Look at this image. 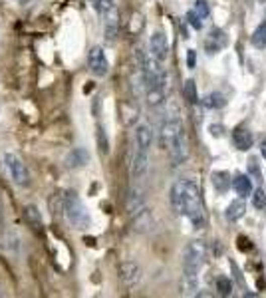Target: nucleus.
I'll return each instance as SVG.
<instances>
[{
  "instance_id": "1",
  "label": "nucleus",
  "mask_w": 266,
  "mask_h": 298,
  "mask_svg": "<svg viewBox=\"0 0 266 298\" xmlns=\"http://www.w3.org/2000/svg\"><path fill=\"white\" fill-rule=\"evenodd\" d=\"M171 205L177 215H185L195 229H203L207 223L205 207L201 199L199 185L193 179H179L171 187Z\"/></svg>"
},
{
  "instance_id": "2",
  "label": "nucleus",
  "mask_w": 266,
  "mask_h": 298,
  "mask_svg": "<svg viewBox=\"0 0 266 298\" xmlns=\"http://www.w3.org/2000/svg\"><path fill=\"white\" fill-rule=\"evenodd\" d=\"M205 259H207V245L203 241L189 243L183 257V278H181V292L185 296L197 294V276L203 268Z\"/></svg>"
},
{
  "instance_id": "3",
  "label": "nucleus",
  "mask_w": 266,
  "mask_h": 298,
  "mask_svg": "<svg viewBox=\"0 0 266 298\" xmlns=\"http://www.w3.org/2000/svg\"><path fill=\"white\" fill-rule=\"evenodd\" d=\"M62 209H64L66 219L72 223V227H76V229L90 227V213L86 211L84 203L74 191H68L62 195Z\"/></svg>"
},
{
  "instance_id": "4",
  "label": "nucleus",
  "mask_w": 266,
  "mask_h": 298,
  "mask_svg": "<svg viewBox=\"0 0 266 298\" xmlns=\"http://www.w3.org/2000/svg\"><path fill=\"white\" fill-rule=\"evenodd\" d=\"M4 163L8 167V173L12 177V181L18 185V187H28L30 185V171L28 167L24 165V161L14 155V153H6L4 155Z\"/></svg>"
},
{
  "instance_id": "5",
  "label": "nucleus",
  "mask_w": 266,
  "mask_h": 298,
  "mask_svg": "<svg viewBox=\"0 0 266 298\" xmlns=\"http://www.w3.org/2000/svg\"><path fill=\"white\" fill-rule=\"evenodd\" d=\"M181 130H183V124H181L179 117H175V115L165 117L161 122V128H159V145H161V149L169 151L171 145H173V141H175V137L179 135Z\"/></svg>"
},
{
  "instance_id": "6",
  "label": "nucleus",
  "mask_w": 266,
  "mask_h": 298,
  "mask_svg": "<svg viewBox=\"0 0 266 298\" xmlns=\"http://www.w3.org/2000/svg\"><path fill=\"white\" fill-rule=\"evenodd\" d=\"M88 68H90V72H92L94 76H98V78L107 76V72H109V62H107V58H105V54H103V50H101L100 46H96V48L90 50V54H88Z\"/></svg>"
},
{
  "instance_id": "7",
  "label": "nucleus",
  "mask_w": 266,
  "mask_h": 298,
  "mask_svg": "<svg viewBox=\"0 0 266 298\" xmlns=\"http://www.w3.org/2000/svg\"><path fill=\"white\" fill-rule=\"evenodd\" d=\"M119 278H121V282H123L127 288L137 286L139 280H141V268H139V265L133 263V261H123V263L119 265Z\"/></svg>"
},
{
  "instance_id": "8",
  "label": "nucleus",
  "mask_w": 266,
  "mask_h": 298,
  "mask_svg": "<svg viewBox=\"0 0 266 298\" xmlns=\"http://www.w3.org/2000/svg\"><path fill=\"white\" fill-rule=\"evenodd\" d=\"M171 157H173V163L175 165H181L183 161H187L189 157V143H187V135H185V130H181L179 135L175 137L173 145H171Z\"/></svg>"
},
{
  "instance_id": "9",
  "label": "nucleus",
  "mask_w": 266,
  "mask_h": 298,
  "mask_svg": "<svg viewBox=\"0 0 266 298\" xmlns=\"http://www.w3.org/2000/svg\"><path fill=\"white\" fill-rule=\"evenodd\" d=\"M149 48H151V56L157 60V62H163L169 54V44H167V38L163 32H155L149 40Z\"/></svg>"
},
{
  "instance_id": "10",
  "label": "nucleus",
  "mask_w": 266,
  "mask_h": 298,
  "mask_svg": "<svg viewBox=\"0 0 266 298\" xmlns=\"http://www.w3.org/2000/svg\"><path fill=\"white\" fill-rule=\"evenodd\" d=\"M133 221V229L137 232H143V234H147V232H151L155 229V221H153V215H151V211L145 207L143 211H139L137 215H133L131 217Z\"/></svg>"
},
{
  "instance_id": "11",
  "label": "nucleus",
  "mask_w": 266,
  "mask_h": 298,
  "mask_svg": "<svg viewBox=\"0 0 266 298\" xmlns=\"http://www.w3.org/2000/svg\"><path fill=\"white\" fill-rule=\"evenodd\" d=\"M147 207V203H145V197H143V193L139 191V189H129V193H127V199H125V211H127V215L133 217V215H137L139 211H143Z\"/></svg>"
},
{
  "instance_id": "12",
  "label": "nucleus",
  "mask_w": 266,
  "mask_h": 298,
  "mask_svg": "<svg viewBox=\"0 0 266 298\" xmlns=\"http://www.w3.org/2000/svg\"><path fill=\"white\" fill-rule=\"evenodd\" d=\"M103 16H105V40L107 42H113L119 36V12L115 8H111Z\"/></svg>"
},
{
  "instance_id": "13",
  "label": "nucleus",
  "mask_w": 266,
  "mask_h": 298,
  "mask_svg": "<svg viewBox=\"0 0 266 298\" xmlns=\"http://www.w3.org/2000/svg\"><path fill=\"white\" fill-rule=\"evenodd\" d=\"M149 165V151H143V149H135V155L131 159V175L135 179L143 177L145 171Z\"/></svg>"
},
{
  "instance_id": "14",
  "label": "nucleus",
  "mask_w": 266,
  "mask_h": 298,
  "mask_svg": "<svg viewBox=\"0 0 266 298\" xmlns=\"http://www.w3.org/2000/svg\"><path fill=\"white\" fill-rule=\"evenodd\" d=\"M233 143L236 149H240V151H246V149H250L252 147V143H254V137H252V133L248 132L246 128H236L233 132Z\"/></svg>"
},
{
  "instance_id": "15",
  "label": "nucleus",
  "mask_w": 266,
  "mask_h": 298,
  "mask_svg": "<svg viewBox=\"0 0 266 298\" xmlns=\"http://www.w3.org/2000/svg\"><path fill=\"white\" fill-rule=\"evenodd\" d=\"M151 141H153V132H151V128H149V126H139L137 132H135V145H137V149L149 151Z\"/></svg>"
},
{
  "instance_id": "16",
  "label": "nucleus",
  "mask_w": 266,
  "mask_h": 298,
  "mask_svg": "<svg viewBox=\"0 0 266 298\" xmlns=\"http://www.w3.org/2000/svg\"><path fill=\"white\" fill-rule=\"evenodd\" d=\"M88 161H90V153H88L84 147H76V149H72V151H70V155L66 157L68 167H72V169L84 167Z\"/></svg>"
},
{
  "instance_id": "17",
  "label": "nucleus",
  "mask_w": 266,
  "mask_h": 298,
  "mask_svg": "<svg viewBox=\"0 0 266 298\" xmlns=\"http://www.w3.org/2000/svg\"><path fill=\"white\" fill-rule=\"evenodd\" d=\"M233 187L238 197H248L252 193V183H250L248 175H236L233 181Z\"/></svg>"
},
{
  "instance_id": "18",
  "label": "nucleus",
  "mask_w": 266,
  "mask_h": 298,
  "mask_svg": "<svg viewBox=\"0 0 266 298\" xmlns=\"http://www.w3.org/2000/svg\"><path fill=\"white\" fill-rule=\"evenodd\" d=\"M223 44H225V36H223L221 30H213V32L209 34V40L205 42V46H207V52H209V54L219 52V50L223 48Z\"/></svg>"
},
{
  "instance_id": "19",
  "label": "nucleus",
  "mask_w": 266,
  "mask_h": 298,
  "mask_svg": "<svg viewBox=\"0 0 266 298\" xmlns=\"http://www.w3.org/2000/svg\"><path fill=\"white\" fill-rule=\"evenodd\" d=\"M244 211H246V205H244L242 199L233 201V203L229 205V209H227V219H229L231 223H234V221H238V219L244 215Z\"/></svg>"
},
{
  "instance_id": "20",
  "label": "nucleus",
  "mask_w": 266,
  "mask_h": 298,
  "mask_svg": "<svg viewBox=\"0 0 266 298\" xmlns=\"http://www.w3.org/2000/svg\"><path fill=\"white\" fill-rule=\"evenodd\" d=\"M24 217H26L28 225H32L34 229H42V215H40L36 205H26L24 207Z\"/></svg>"
},
{
  "instance_id": "21",
  "label": "nucleus",
  "mask_w": 266,
  "mask_h": 298,
  "mask_svg": "<svg viewBox=\"0 0 266 298\" xmlns=\"http://www.w3.org/2000/svg\"><path fill=\"white\" fill-rule=\"evenodd\" d=\"M211 179H213V185L217 187V191L225 193V191L229 189V179H231V177H229L227 171H215Z\"/></svg>"
},
{
  "instance_id": "22",
  "label": "nucleus",
  "mask_w": 266,
  "mask_h": 298,
  "mask_svg": "<svg viewBox=\"0 0 266 298\" xmlns=\"http://www.w3.org/2000/svg\"><path fill=\"white\" fill-rule=\"evenodd\" d=\"M250 42H252V46L256 48V50H262L266 48V20L252 32V38H250Z\"/></svg>"
},
{
  "instance_id": "23",
  "label": "nucleus",
  "mask_w": 266,
  "mask_h": 298,
  "mask_svg": "<svg viewBox=\"0 0 266 298\" xmlns=\"http://www.w3.org/2000/svg\"><path fill=\"white\" fill-rule=\"evenodd\" d=\"M183 96L189 103H197L199 101V96H197V84L195 80H187L185 86H183Z\"/></svg>"
},
{
  "instance_id": "24",
  "label": "nucleus",
  "mask_w": 266,
  "mask_h": 298,
  "mask_svg": "<svg viewBox=\"0 0 266 298\" xmlns=\"http://www.w3.org/2000/svg\"><path fill=\"white\" fill-rule=\"evenodd\" d=\"M217 290H219L221 296H233V282L229 280V276L217 278Z\"/></svg>"
},
{
  "instance_id": "25",
  "label": "nucleus",
  "mask_w": 266,
  "mask_h": 298,
  "mask_svg": "<svg viewBox=\"0 0 266 298\" xmlns=\"http://www.w3.org/2000/svg\"><path fill=\"white\" fill-rule=\"evenodd\" d=\"M205 103H207L209 107H213V109H219V107L225 105V98H223L221 94L215 92V94H209V96H207V101H205Z\"/></svg>"
},
{
  "instance_id": "26",
  "label": "nucleus",
  "mask_w": 266,
  "mask_h": 298,
  "mask_svg": "<svg viewBox=\"0 0 266 298\" xmlns=\"http://www.w3.org/2000/svg\"><path fill=\"white\" fill-rule=\"evenodd\" d=\"M98 147H100V151L105 155L107 151H109V143H107V135L103 132V128H98Z\"/></svg>"
},
{
  "instance_id": "27",
  "label": "nucleus",
  "mask_w": 266,
  "mask_h": 298,
  "mask_svg": "<svg viewBox=\"0 0 266 298\" xmlns=\"http://www.w3.org/2000/svg\"><path fill=\"white\" fill-rule=\"evenodd\" d=\"M193 10H195V14H199L201 18H207V16H209V12H211V8H209V2H207V0H197Z\"/></svg>"
},
{
  "instance_id": "28",
  "label": "nucleus",
  "mask_w": 266,
  "mask_h": 298,
  "mask_svg": "<svg viewBox=\"0 0 266 298\" xmlns=\"http://www.w3.org/2000/svg\"><path fill=\"white\" fill-rule=\"evenodd\" d=\"M252 205H254L256 209H264L266 207V193L262 189H256V191H254V195H252Z\"/></svg>"
},
{
  "instance_id": "29",
  "label": "nucleus",
  "mask_w": 266,
  "mask_h": 298,
  "mask_svg": "<svg viewBox=\"0 0 266 298\" xmlns=\"http://www.w3.org/2000/svg\"><path fill=\"white\" fill-rule=\"evenodd\" d=\"M111 8H115L113 0H96V10L100 12L101 16H103V14H107Z\"/></svg>"
},
{
  "instance_id": "30",
  "label": "nucleus",
  "mask_w": 266,
  "mask_h": 298,
  "mask_svg": "<svg viewBox=\"0 0 266 298\" xmlns=\"http://www.w3.org/2000/svg\"><path fill=\"white\" fill-rule=\"evenodd\" d=\"M187 20H189V24H191L195 30H201V28H203V20H201L199 14H195V10H191V12L187 14Z\"/></svg>"
},
{
  "instance_id": "31",
  "label": "nucleus",
  "mask_w": 266,
  "mask_h": 298,
  "mask_svg": "<svg viewBox=\"0 0 266 298\" xmlns=\"http://www.w3.org/2000/svg\"><path fill=\"white\" fill-rule=\"evenodd\" d=\"M231 268H233L234 278H236V282H238V286H242V288H244V280H242V276H240V270H238V266L234 265V263H231Z\"/></svg>"
},
{
  "instance_id": "32",
  "label": "nucleus",
  "mask_w": 266,
  "mask_h": 298,
  "mask_svg": "<svg viewBox=\"0 0 266 298\" xmlns=\"http://www.w3.org/2000/svg\"><path fill=\"white\" fill-rule=\"evenodd\" d=\"M195 62H197V52L189 50L187 52V64H189V68H195Z\"/></svg>"
},
{
  "instance_id": "33",
  "label": "nucleus",
  "mask_w": 266,
  "mask_h": 298,
  "mask_svg": "<svg viewBox=\"0 0 266 298\" xmlns=\"http://www.w3.org/2000/svg\"><path fill=\"white\" fill-rule=\"evenodd\" d=\"M238 249L240 251H248L250 249V241L246 236H238Z\"/></svg>"
},
{
  "instance_id": "34",
  "label": "nucleus",
  "mask_w": 266,
  "mask_h": 298,
  "mask_svg": "<svg viewBox=\"0 0 266 298\" xmlns=\"http://www.w3.org/2000/svg\"><path fill=\"white\" fill-rule=\"evenodd\" d=\"M248 167H250V171H252L256 177H260V171L256 169V159H250V161H248Z\"/></svg>"
},
{
  "instance_id": "35",
  "label": "nucleus",
  "mask_w": 266,
  "mask_h": 298,
  "mask_svg": "<svg viewBox=\"0 0 266 298\" xmlns=\"http://www.w3.org/2000/svg\"><path fill=\"white\" fill-rule=\"evenodd\" d=\"M260 153H262V157H266V141H262V145H260Z\"/></svg>"
},
{
  "instance_id": "36",
  "label": "nucleus",
  "mask_w": 266,
  "mask_h": 298,
  "mask_svg": "<svg viewBox=\"0 0 266 298\" xmlns=\"http://www.w3.org/2000/svg\"><path fill=\"white\" fill-rule=\"evenodd\" d=\"M2 221H4V209H2V203H0V225H2Z\"/></svg>"
},
{
  "instance_id": "37",
  "label": "nucleus",
  "mask_w": 266,
  "mask_h": 298,
  "mask_svg": "<svg viewBox=\"0 0 266 298\" xmlns=\"http://www.w3.org/2000/svg\"><path fill=\"white\" fill-rule=\"evenodd\" d=\"M20 2H22V4H28V2H32V0H20Z\"/></svg>"
},
{
  "instance_id": "38",
  "label": "nucleus",
  "mask_w": 266,
  "mask_h": 298,
  "mask_svg": "<svg viewBox=\"0 0 266 298\" xmlns=\"http://www.w3.org/2000/svg\"><path fill=\"white\" fill-rule=\"evenodd\" d=\"M260 2H266V0H260Z\"/></svg>"
}]
</instances>
